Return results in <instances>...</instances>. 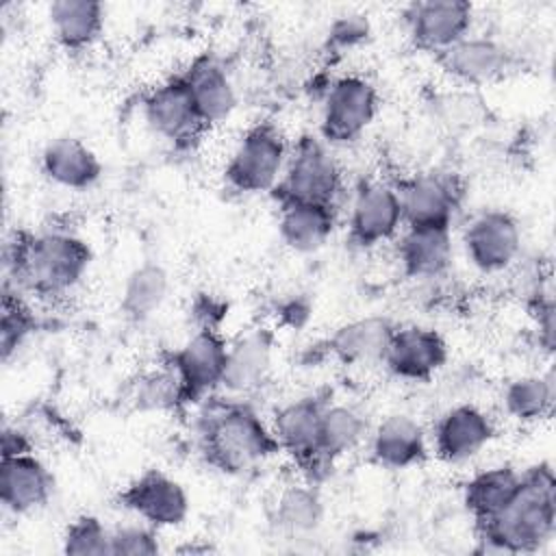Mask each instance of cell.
I'll list each match as a JSON object with an SVG mask.
<instances>
[{
  "instance_id": "obj_1",
  "label": "cell",
  "mask_w": 556,
  "mask_h": 556,
  "mask_svg": "<svg viewBox=\"0 0 556 556\" xmlns=\"http://www.w3.org/2000/svg\"><path fill=\"white\" fill-rule=\"evenodd\" d=\"M93 258L91 245L67 230H17L4 245L7 280L17 291L56 298L74 289Z\"/></svg>"
},
{
  "instance_id": "obj_2",
  "label": "cell",
  "mask_w": 556,
  "mask_h": 556,
  "mask_svg": "<svg viewBox=\"0 0 556 556\" xmlns=\"http://www.w3.org/2000/svg\"><path fill=\"white\" fill-rule=\"evenodd\" d=\"M556 532V480L549 463L521 471V484L506 506L476 526L482 552L532 554Z\"/></svg>"
},
{
  "instance_id": "obj_3",
  "label": "cell",
  "mask_w": 556,
  "mask_h": 556,
  "mask_svg": "<svg viewBox=\"0 0 556 556\" xmlns=\"http://www.w3.org/2000/svg\"><path fill=\"white\" fill-rule=\"evenodd\" d=\"M200 450L224 473H243L267 460L280 445L258 413L243 402H215L200 419Z\"/></svg>"
},
{
  "instance_id": "obj_4",
  "label": "cell",
  "mask_w": 556,
  "mask_h": 556,
  "mask_svg": "<svg viewBox=\"0 0 556 556\" xmlns=\"http://www.w3.org/2000/svg\"><path fill=\"white\" fill-rule=\"evenodd\" d=\"M289 146L278 124L263 119L252 124L232 150L224 180L237 193L271 191L287 165Z\"/></svg>"
},
{
  "instance_id": "obj_5",
  "label": "cell",
  "mask_w": 556,
  "mask_h": 556,
  "mask_svg": "<svg viewBox=\"0 0 556 556\" xmlns=\"http://www.w3.org/2000/svg\"><path fill=\"white\" fill-rule=\"evenodd\" d=\"M341 191V169L326 143L315 135H302L289 150L285 172L271 195L278 204L313 202L334 204Z\"/></svg>"
},
{
  "instance_id": "obj_6",
  "label": "cell",
  "mask_w": 556,
  "mask_h": 556,
  "mask_svg": "<svg viewBox=\"0 0 556 556\" xmlns=\"http://www.w3.org/2000/svg\"><path fill=\"white\" fill-rule=\"evenodd\" d=\"M376 115V87L358 74L339 76L326 89L319 124L321 141L330 146L352 143L371 126Z\"/></svg>"
},
{
  "instance_id": "obj_7",
  "label": "cell",
  "mask_w": 556,
  "mask_h": 556,
  "mask_svg": "<svg viewBox=\"0 0 556 556\" xmlns=\"http://www.w3.org/2000/svg\"><path fill=\"white\" fill-rule=\"evenodd\" d=\"M228 341L217 328H200L180 348L167 352L165 365L178 376L185 402L204 400L211 391L222 387L226 367Z\"/></svg>"
},
{
  "instance_id": "obj_8",
  "label": "cell",
  "mask_w": 556,
  "mask_h": 556,
  "mask_svg": "<svg viewBox=\"0 0 556 556\" xmlns=\"http://www.w3.org/2000/svg\"><path fill=\"white\" fill-rule=\"evenodd\" d=\"M115 504L156 530L182 526L191 508L185 486L161 469H146L130 480L117 493Z\"/></svg>"
},
{
  "instance_id": "obj_9",
  "label": "cell",
  "mask_w": 556,
  "mask_h": 556,
  "mask_svg": "<svg viewBox=\"0 0 556 556\" xmlns=\"http://www.w3.org/2000/svg\"><path fill=\"white\" fill-rule=\"evenodd\" d=\"M400 226H404V215L397 189L378 180H361L350 206L348 241L358 250H369L393 239Z\"/></svg>"
},
{
  "instance_id": "obj_10",
  "label": "cell",
  "mask_w": 556,
  "mask_h": 556,
  "mask_svg": "<svg viewBox=\"0 0 556 556\" xmlns=\"http://www.w3.org/2000/svg\"><path fill=\"white\" fill-rule=\"evenodd\" d=\"M328 400L313 393L282 404L271 419V432L280 445L311 478H319L324 467L319 458L321 417Z\"/></svg>"
},
{
  "instance_id": "obj_11",
  "label": "cell",
  "mask_w": 556,
  "mask_h": 556,
  "mask_svg": "<svg viewBox=\"0 0 556 556\" xmlns=\"http://www.w3.org/2000/svg\"><path fill=\"white\" fill-rule=\"evenodd\" d=\"M463 245L467 261L482 274L504 271L521 250L519 222L504 208H486L467 224Z\"/></svg>"
},
{
  "instance_id": "obj_12",
  "label": "cell",
  "mask_w": 556,
  "mask_h": 556,
  "mask_svg": "<svg viewBox=\"0 0 556 556\" xmlns=\"http://www.w3.org/2000/svg\"><path fill=\"white\" fill-rule=\"evenodd\" d=\"M143 117L148 126L178 148L193 146L206 130L200 122L185 74H174L143 98Z\"/></svg>"
},
{
  "instance_id": "obj_13",
  "label": "cell",
  "mask_w": 556,
  "mask_h": 556,
  "mask_svg": "<svg viewBox=\"0 0 556 556\" xmlns=\"http://www.w3.org/2000/svg\"><path fill=\"white\" fill-rule=\"evenodd\" d=\"M410 41L434 56L469 35L473 7L465 0H424L404 9Z\"/></svg>"
},
{
  "instance_id": "obj_14",
  "label": "cell",
  "mask_w": 556,
  "mask_h": 556,
  "mask_svg": "<svg viewBox=\"0 0 556 556\" xmlns=\"http://www.w3.org/2000/svg\"><path fill=\"white\" fill-rule=\"evenodd\" d=\"M402 202L404 226L408 228H452L460 189L452 176L443 174H415L395 187Z\"/></svg>"
},
{
  "instance_id": "obj_15",
  "label": "cell",
  "mask_w": 556,
  "mask_h": 556,
  "mask_svg": "<svg viewBox=\"0 0 556 556\" xmlns=\"http://www.w3.org/2000/svg\"><path fill=\"white\" fill-rule=\"evenodd\" d=\"M447 343L426 326H402L393 330L382 363L387 369L408 382H428L447 363Z\"/></svg>"
},
{
  "instance_id": "obj_16",
  "label": "cell",
  "mask_w": 556,
  "mask_h": 556,
  "mask_svg": "<svg viewBox=\"0 0 556 556\" xmlns=\"http://www.w3.org/2000/svg\"><path fill=\"white\" fill-rule=\"evenodd\" d=\"M495 437L493 419L473 404L447 408L434 426V452L445 463H465L478 456Z\"/></svg>"
},
{
  "instance_id": "obj_17",
  "label": "cell",
  "mask_w": 556,
  "mask_h": 556,
  "mask_svg": "<svg viewBox=\"0 0 556 556\" xmlns=\"http://www.w3.org/2000/svg\"><path fill=\"white\" fill-rule=\"evenodd\" d=\"M437 63L465 85H486L513 70V52L493 37H465L437 54Z\"/></svg>"
},
{
  "instance_id": "obj_18",
  "label": "cell",
  "mask_w": 556,
  "mask_h": 556,
  "mask_svg": "<svg viewBox=\"0 0 556 556\" xmlns=\"http://www.w3.org/2000/svg\"><path fill=\"white\" fill-rule=\"evenodd\" d=\"M54 476L33 452L0 460V502L13 515L33 513L50 502Z\"/></svg>"
},
{
  "instance_id": "obj_19",
  "label": "cell",
  "mask_w": 556,
  "mask_h": 556,
  "mask_svg": "<svg viewBox=\"0 0 556 556\" xmlns=\"http://www.w3.org/2000/svg\"><path fill=\"white\" fill-rule=\"evenodd\" d=\"M397 326L382 315H367L339 326L324 343L326 354L343 365H367L384 358Z\"/></svg>"
},
{
  "instance_id": "obj_20",
  "label": "cell",
  "mask_w": 556,
  "mask_h": 556,
  "mask_svg": "<svg viewBox=\"0 0 556 556\" xmlns=\"http://www.w3.org/2000/svg\"><path fill=\"white\" fill-rule=\"evenodd\" d=\"M274 334L265 328H252L228 343L222 387L230 393H250L258 389L271 369Z\"/></svg>"
},
{
  "instance_id": "obj_21",
  "label": "cell",
  "mask_w": 556,
  "mask_h": 556,
  "mask_svg": "<svg viewBox=\"0 0 556 556\" xmlns=\"http://www.w3.org/2000/svg\"><path fill=\"white\" fill-rule=\"evenodd\" d=\"M182 74L204 128H211L232 115L237 106V91L219 61L213 56H200Z\"/></svg>"
},
{
  "instance_id": "obj_22",
  "label": "cell",
  "mask_w": 556,
  "mask_h": 556,
  "mask_svg": "<svg viewBox=\"0 0 556 556\" xmlns=\"http://www.w3.org/2000/svg\"><path fill=\"white\" fill-rule=\"evenodd\" d=\"M371 460L387 469H408L426 460L424 428L408 415H387L371 432Z\"/></svg>"
},
{
  "instance_id": "obj_23",
  "label": "cell",
  "mask_w": 556,
  "mask_h": 556,
  "mask_svg": "<svg viewBox=\"0 0 556 556\" xmlns=\"http://www.w3.org/2000/svg\"><path fill=\"white\" fill-rule=\"evenodd\" d=\"M41 172L59 187L85 191L102 178L100 156L76 137H56L41 152Z\"/></svg>"
},
{
  "instance_id": "obj_24",
  "label": "cell",
  "mask_w": 556,
  "mask_h": 556,
  "mask_svg": "<svg viewBox=\"0 0 556 556\" xmlns=\"http://www.w3.org/2000/svg\"><path fill=\"white\" fill-rule=\"evenodd\" d=\"M454 256L450 228H408L397 241V261L408 278H439Z\"/></svg>"
},
{
  "instance_id": "obj_25",
  "label": "cell",
  "mask_w": 556,
  "mask_h": 556,
  "mask_svg": "<svg viewBox=\"0 0 556 556\" xmlns=\"http://www.w3.org/2000/svg\"><path fill=\"white\" fill-rule=\"evenodd\" d=\"M337 226V204L285 202L278 204L280 239L300 254L324 248Z\"/></svg>"
},
{
  "instance_id": "obj_26",
  "label": "cell",
  "mask_w": 556,
  "mask_h": 556,
  "mask_svg": "<svg viewBox=\"0 0 556 556\" xmlns=\"http://www.w3.org/2000/svg\"><path fill=\"white\" fill-rule=\"evenodd\" d=\"M52 33L67 52L87 50L104 28V4L96 0H56L48 7Z\"/></svg>"
},
{
  "instance_id": "obj_27",
  "label": "cell",
  "mask_w": 556,
  "mask_h": 556,
  "mask_svg": "<svg viewBox=\"0 0 556 556\" xmlns=\"http://www.w3.org/2000/svg\"><path fill=\"white\" fill-rule=\"evenodd\" d=\"M521 484V471L510 465L489 467L471 476L463 489V502L473 523H484L497 515Z\"/></svg>"
},
{
  "instance_id": "obj_28",
  "label": "cell",
  "mask_w": 556,
  "mask_h": 556,
  "mask_svg": "<svg viewBox=\"0 0 556 556\" xmlns=\"http://www.w3.org/2000/svg\"><path fill=\"white\" fill-rule=\"evenodd\" d=\"M169 293V274L163 265L146 261L137 265L124 280L122 313L130 321H146L165 302Z\"/></svg>"
},
{
  "instance_id": "obj_29",
  "label": "cell",
  "mask_w": 556,
  "mask_h": 556,
  "mask_svg": "<svg viewBox=\"0 0 556 556\" xmlns=\"http://www.w3.org/2000/svg\"><path fill=\"white\" fill-rule=\"evenodd\" d=\"M367 432V421L363 413L354 406L345 404H330L324 408L321 417V434H319V458L324 471L330 465L354 450Z\"/></svg>"
},
{
  "instance_id": "obj_30",
  "label": "cell",
  "mask_w": 556,
  "mask_h": 556,
  "mask_svg": "<svg viewBox=\"0 0 556 556\" xmlns=\"http://www.w3.org/2000/svg\"><path fill=\"white\" fill-rule=\"evenodd\" d=\"M274 523L291 536L313 534L324 521V502L311 484L287 486L274 506Z\"/></svg>"
},
{
  "instance_id": "obj_31",
  "label": "cell",
  "mask_w": 556,
  "mask_h": 556,
  "mask_svg": "<svg viewBox=\"0 0 556 556\" xmlns=\"http://www.w3.org/2000/svg\"><path fill=\"white\" fill-rule=\"evenodd\" d=\"M554 376L547 374H530L515 378L504 389V408L510 417L519 421H539L549 417L554 408Z\"/></svg>"
},
{
  "instance_id": "obj_32",
  "label": "cell",
  "mask_w": 556,
  "mask_h": 556,
  "mask_svg": "<svg viewBox=\"0 0 556 556\" xmlns=\"http://www.w3.org/2000/svg\"><path fill=\"white\" fill-rule=\"evenodd\" d=\"M37 330V317L24 302L22 291L4 282L2 313H0V352L2 361H9L24 341Z\"/></svg>"
},
{
  "instance_id": "obj_33",
  "label": "cell",
  "mask_w": 556,
  "mask_h": 556,
  "mask_svg": "<svg viewBox=\"0 0 556 556\" xmlns=\"http://www.w3.org/2000/svg\"><path fill=\"white\" fill-rule=\"evenodd\" d=\"M132 400L139 410H176L187 406L182 384L165 363L161 369L139 378Z\"/></svg>"
},
{
  "instance_id": "obj_34",
  "label": "cell",
  "mask_w": 556,
  "mask_h": 556,
  "mask_svg": "<svg viewBox=\"0 0 556 556\" xmlns=\"http://www.w3.org/2000/svg\"><path fill=\"white\" fill-rule=\"evenodd\" d=\"M67 556H111V530L96 515H80L63 532Z\"/></svg>"
},
{
  "instance_id": "obj_35",
  "label": "cell",
  "mask_w": 556,
  "mask_h": 556,
  "mask_svg": "<svg viewBox=\"0 0 556 556\" xmlns=\"http://www.w3.org/2000/svg\"><path fill=\"white\" fill-rule=\"evenodd\" d=\"M159 552V530L146 521L111 530V556H154Z\"/></svg>"
},
{
  "instance_id": "obj_36",
  "label": "cell",
  "mask_w": 556,
  "mask_h": 556,
  "mask_svg": "<svg viewBox=\"0 0 556 556\" xmlns=\"http://www.w3.org/2000/svg\"><path fill=\"white\" fill-rule=\"evenodd\" d=\"M369 33H371V26L365 15H361V13L341 15L328 28V48H332L337 52L352 50V48L361 46L363 41H367Z\"/></svg>"
},
{
  "instance_id": "obj_37",
  "label": "cell",
  "mask_w": 556,
  "mask_h": 556,
  "mask_svg": "<svg viewBox=\"0 0 556 556\" xmlns=\"http://www.w3.org/2000/svg\"><path fill=\"white\" fill-rule=\"evenodd\" d=\"M532 315L539 328V341L547 352L554 350V300L549 293L536 295L532 304Z\"/></svg>"
},
{
  "instance_id": "obj_38",
  "label": "cell",
  "mask_w": 556,
  "mask_h": 556,
  "mask_svg": "<svg viewBox=\"0 0 556 556\" xmlns=\"http://www.w3.org/2000/svg\"><path fill=\"white\" fill-rule=\"evenodd\" d=\"M28 452H33V441H30L28 432H24L17 426L4 424V428H2V458L28 454Z\"/></svg>"
}]
</instances>
